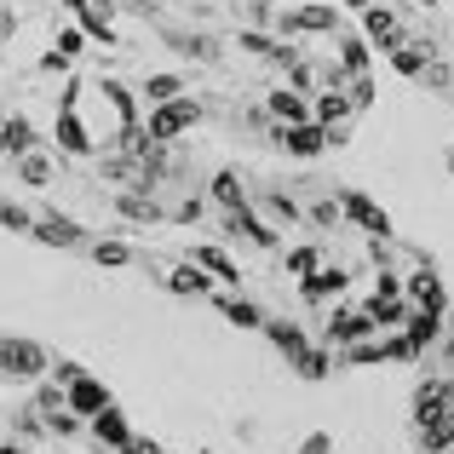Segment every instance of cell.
Segmentation results:
<instances>
[{"instance_id":"cell-2","label":"cell","mask_w":454,"mask_h":454,"mask_svg":"<svg viewBox=\"0 0 454 454\" xmlns=\"http://www.w3.org/2000/svg\"><path fill=\"white\" fill-rule=\"evenodd\" d=\"M380 64L454 104V0H345Z\"/></svg>"},{"instance_id":"cell-1","label":"cell","mask_w":454,"mask_h":454,"mask_svg":"<svg viewBox=\"0 0 454 454\" xmlns=\"http://www.w3.org/2000/svg\"><path fill=\"white\" fill-rule=\"evenodd\" d=\"M374 64L345 0H0V224L145 270L305 374L420 356L443 277L333 173Z\"/></svg>"},{"instance_id":"cell-3","label":"cell","mask_w":454,"mask_h":454,"mask_svg":"<svg viewBox=\"0 0 454 454\" xmlns=\"http://www.w3.org/2000/svg\"><path fill=\"white\" fill-rule=\"evenodd\" d=\"M414 386V454H454V305H443Z\"/></svg>"}]
</instances>
